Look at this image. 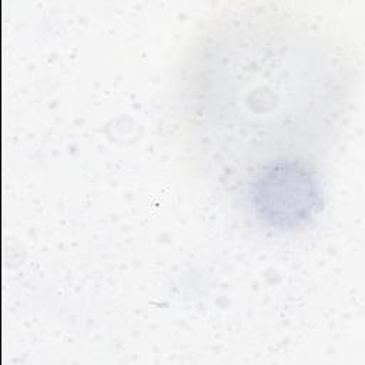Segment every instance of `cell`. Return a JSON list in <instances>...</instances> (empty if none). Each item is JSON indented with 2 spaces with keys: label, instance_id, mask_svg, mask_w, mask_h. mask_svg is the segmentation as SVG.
I'll list each match as a JSON object with an SVG mask.
<instances>
[{
  "label": "cell",
  "instance_id": "cell-2",
  "mask_svg": "<svg viewBox=\"0 0 365 365\" xmlns=\"http://www.w3.org/2000/svg\"><path fill=\"white\" fill-rule=\"evenodd\" d=\"M255 218L268 228L297 231L322 207V187L314 163L284 160L255 171L242 187Z\"/></svg>",
  "mask_w": 365,
  "mask_h": 365
},
{
  "label": "cell",
  "instance_id": "cell-1",
  "mask_svg": "<svg viewBox=\"0 0 365 365\" xmlns=\"http://www.w3.org/2000/svg\"><path fill=\"white\" fill-rule=\"evenodd\" d=\"M356 80L329 21L288 4H237L192 36L177 78L185 144L202 170L240 185L284 160L314 163L339 135Z\"/></svg>",
  "mask_w": 365,
  "mask_h": 365
}]
</instances>
